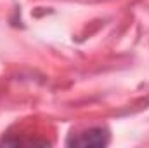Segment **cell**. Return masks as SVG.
I'll return each mask as SVG.
<instances>
[{"instance_id":"obj_1","label":"cell","mask_w":149,"mask_h":148,"mask_svg":"<svg viewBox=\"0 0 149 148\" xmlns=\"http://www.w3.org/2000/svg\"><path fill=\"white\" fill-rule=\"evenodd\" d=\"M109 143V132L102 127H94L88 131H83L68 140L70 147H106Z\"/></svg>"},{"instance_id":"obj_2","label":"cell","mask_w":149,"mask_h":148,"mask_svg":"<svg viewBox=\"0 0 149 148\" xmlns=\"http://www.w3.org/2000/svg\"><path fill=\"white\" fill-rule=\"evenodd\" d=\"M0 145H14V147H23V145H28V147H35V145H40V147H45V145H49L47 141H37V140H3V141H0Z\"/></svg>"}]
</instances>
